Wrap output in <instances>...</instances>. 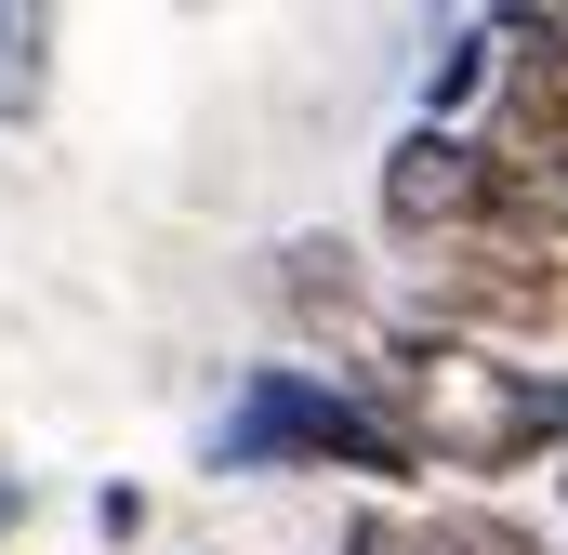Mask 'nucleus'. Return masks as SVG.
I'll list each match as a JSON object with an SVG mask.
<instances>
[{
    "label": "nucleus",
    "mask_w": 568,
    "mask_h": 555,
    "mask_svg": "<svg viewBox=\"0 0 568 555\" xmlns=\"http://www.w3.org/2000/svg\"><path fill=\"white\" fill-rule=\"evenodd\" d=\"M503 80H516L503 27H489V13H449L436 53H424V120H436V133H476V120L503 107Z\"/></svg>",
    "instance_id": "423d86ee"
},
{
    "label": "nucleus",
    "mask_w": 568,
    "mask_h": 555,
    "mask_svg": "<svg viewBox=\"0 0 568 555\" xmlns=\"http://www.w3.org/2000/svg\"><path fill=\"white\" fill-rule=\"evenodd\" d=\"M265 304H278L291 331H317L331 357H357L371 331H384V304H371V265H357V239H331V225H304L265 252Z\"/></svg>",
    "instance_id": "39448f33"
},
{
    "label": "nucleus",
    "mask_w": 568,
    "mask_h": 555,
    "mask_svg": "<svg viewBox=\"0 0 568 555\" xmlns=\"http://www.w3.org/2000/svg\"><path fill=\"white\" fill-rule=\"evenodd\" d=\"M436 529V555H556L529 516H503V503H449V516H424Z\"/></svg>",
    "instance_id": "6e6552de"
},
{
    "label": "nucleus",
    "mask_w": 568,
    "mask_h": 555,
    "mask_svg": "<svg viewBox=\"0 0 568 555\" xmlns=\"http://www.w3.org/2000/svg\"><path fill=\"white\" fill-rule=\"evenodd\" d=\"M410 317L449 331V344H556L568 331V252L542 239H516V225H476V239H449L424 278H410Z\"/></svg>",
    "instance_id": "7ed1b4c3"
},
{
    "label": "nucleus",
    "mask_w": 568,
    "mask_h": 555,
    "mask_svg": "<svg viewBox=\"0 0 568 555\" xmlns=\"http://www.w3.org/2000/svg\"><path fill=\"white\" fill-rule=\"evenodd\" d=\"M344 384L424 450V476H529L542 450L568 463V371H516L503 344H449L424 317H384Z\"/></svg>",
    "instance_id": "f257e3e1"
},
{
    "label": "nucleus",
    "mask_w": 568,
    "mask_h": 555,
    "mask_svg": "<svg viewBox=\"0 0 568 555\" xmlns=\"http://www.w3.org/2000/svg\"><path fill=\"white\" fill-rule=\"evenodd\" d=\"M199 463H212V476H384V490L424 476V450H410L397 423L371 411L344 371H304V357L239 371V397L212 411Z\"/></svg>",
    "instance_id": "f03ea898"
},
{
    "label": "nucleus",
    "mask_w": 568,
    "mask_h": 555,
    "mask_svg": "<svg viewBox=\"0 0 568 555\" xmlns=\"http://www.w3.org/2000/svg\"><path fill=\"white\" fill-rule=\"evenodd\" d=\"M145 516H159V503H145L133 476H106V490H93V543H145Z\"/></svg>",
    "instance_id": "9d476101"
},
{
    "label": "nucleus",
    "mask_w": 568,
    "mask_h": 555,
    "mask_svg": "<svg viewBox=\"0 0 568 555\" xmlns=\"http://www.w3.org/2000/svg\"><path fill=\"white\" fill-rule=\"evenodd\" d=\"M371 212H384V239H410V252L476 239V225H489V145L410 120V133L384 145V172H371Z\"/></svg>",
    "instance_id": "20e7f679"
},
{
    "label": "nucleus",
    "mask_w": 568,
    "mask_h": 555,
    "mask_svg": "<svg viewBox=\"0 0 568 555\" xmlns=\"http://www.w3.org/2000/svg\"><path fill=\"white\" fill-rule=\"evenodd\" d=\"M331 555H436V529H424V516H397V503H357V516L331 529Z\"/></svg>",
    "instance_id": "1a4fd4ad"
},
{
    "label": "nucleus",
    "mask_w": 568,
    "mask_h": 555,
    "mask_svg": "<svg viewBox=\"0 0 568 555\" xmlns=\"http://www.w3.org/2000/svg\"><path fill=\"white\" fill-rule=\"evenodd\" d=\"M53 53H67V27L40 0H0V133H40L53 120Z\"/></svg>",
    "instance_id": "0eeeda50"
},
{
    "label": "nucleus",
    "mask_w": 568,
    "mask_h": 555,
    "mask_svg": "<svg viewBox=\"0 0 568 555\" xmlns=\"http://www.w3.org/2000/svg\"><path fill=\"white\" fill-rule=\"evenodd\" d=\"M27 516H40V490H27V476H0V529H27Z\"/></svg>",
    "instance_id": "9b49d317"
}]
</instances>
